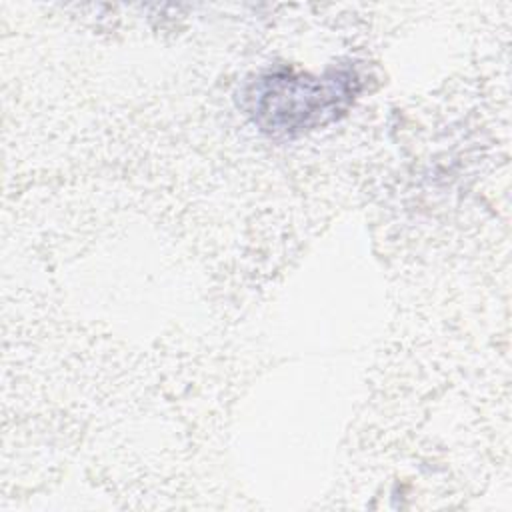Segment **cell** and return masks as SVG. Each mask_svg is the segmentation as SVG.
Here are the masks:
<instances>
[{"label": "cell", "instance_id": "6da1fadb", "mask_svg": "<svg viewBox=\"0 0 512 512\" xmlns=\"http://www.w3.org/2000/svg\"><path fill=\"white\" fill-rule=\"evenodd\" d=\"M360 92L352 68H330L322 76L276 70L252 80L244 108L252 122L272 136H298L340 118Z\"/></svg>", "mask_w": 512, "mask_h": 512}]
</instances>
